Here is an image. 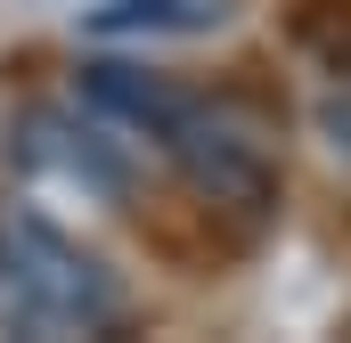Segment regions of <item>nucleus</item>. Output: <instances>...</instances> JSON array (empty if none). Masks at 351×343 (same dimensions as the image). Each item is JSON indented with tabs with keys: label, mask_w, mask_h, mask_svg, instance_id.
I'll return each instance as SVG.
<instances>
[{
	"label": "nucleus",
	"mask_w": 351,
	"mask_h": 343,
	"mask_svg": "<svg viewBox=\"0 0 351 343\" xmlns=\"http://www.w3.org/2000/svg\"><path fill=\"white\" fill-rule=\"evenodd\" d=\"M123 311H131L123 278L82 237H66L41 204L0 196V327L66 343V335H114Z\"/></svg>",
	"instance_id": "obj_1"
},
{
	"label": "nucleus",
	"mask_w": 351,
	"mask_h": 343,
	"mask_svg": "<svg viewBox=\"0 0 351 343\" xmlns=\"http://www.w3.org/2000/svg\"><path fill=\"white\" fill-rule=\"evenodd\" d=\"M147 139L188 172V188H196L204 204L245 213V221H269V213H278V164H269V147L229 115V106H204V98L180 90Z\"/></svg>",
	"instance_id": "obj_2"
},
{
	"label": "nucleus",
	"mask_w": 351,
	"mask_h": 343,
	"mask_svg": "<svg viewBox=\"0 0 351 343\" xmlns=\"http://www.w3.org/2000/svg\"><path fill=\"white\" fill-rule=\"evenodd\" d=\"M8 156L33 172H58L66 188H90V196H123V164L106 156V139L98 131H82L74 115H25L16 131H8Z\"/></svg>",
	"instance_id": "obj_3"
},
{
	"label": "nucleus",
	"mask_w": 351,
	"mask_h": 343,
	"mask_svg": "<svg viewBox=\"0 0 351 343\" xmlns=\"http://www.w3.org/2000/svg\"><path fill=\"white\" fill-rule=\"evenodd\" d=\"M229 0H98L82 8L90 41H156V33H213Z\"/></svg>",
	"instance_id": "obj_4"
},
{
	"label": "nucleus",
	"mask_w": 351,
	"mask_h": 343,
	"mask_svg": "<svg viewBox=\"0 0 351 343\" xmlns=\"http://www.w3.org/2000/svg\"><path fill=\"white\" fill-rule=\"evenodd\" d=\"M302 41L335 66V82H351V0H343V8H327V16H302Z\"/></svg>",
	"instance_id": "obj_5"
},
{
	"label": "nucleus",
	"mask_w": 351,
	"mask_h": 343,
	"mask_svg": "<svg viewBox=\"0 0 351 343\" xmlns=\"http://www.w3.org/2000/svg\"><path fill=\"white\" fill-rule=\"evenodd\" d=\"M319 139H327L335 164H351V90H327L319 98Z\"/></svg>",
	"instance_id": "obj_6"
}]
</instances>
